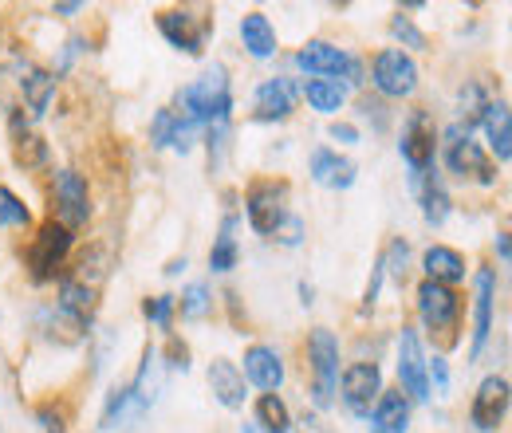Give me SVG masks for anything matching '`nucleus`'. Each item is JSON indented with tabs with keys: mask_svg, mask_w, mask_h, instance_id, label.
I'll return each instance as SVG.
<instances>
[{
	"mask_svg": "<svg viewBox=\"0 0 512 433\" xmlns=\"http://www.w3.org/2000/svg\"><path fill=\"white\" fill-rule=\"evenodd\" d=\"M20 95H24V107H28V119H44L52 99H56V71H44L32 60L20 63Z\"/></svg>",
	"mask_w": 512,
	"mask_h": 433,
	"instance_id": "19",
	"label": "nucleus"
},
{
	"mask_svg": "<svg viewBox=\"0 0 512 433\" xmlns=\"http://www.w3.org/2000/svg\"><path fill=\"white\" fill-rule=\"evenodd\" d=\"M28 225H32V209L8 186H0V229H28Z\"/></svg>",
	"mask_w": 512,
	"mask_h": 433,
	"instance_id": "31",
	"label": "nucleus"
},
{
	"mask_svg": "<svg viewBox=\"0 0 512 433\" xmlns=\"http://www.w3.org/2000/svg\"><path fill=\"white\" fill-rule=\"evenodd\" d=\"M241 44H245V52L253 56V60H276V52H280V36H276V28H272V20L264 16V12H245L241 16Z\"/></svg>",
	"mask_w": 512,
	"mask_h": 433,
	"instance_id": "23",
	"label": "nucleus"
},
{
	"mask_svg": "<svg viewBox=\"0 0 512 433\" xmlns=\"http://www.w3.org/2000/svg\"><path fill=\"white\" fill-rule=\"evenodd\" d=\"M383 394V371L379 363H347L339 371V398L355 418H371L375 402Z\"/></svg>",
	"mask_w": 512,
	"mask_h": 433,
	"instance_id": "13",
	"label": "nucleus"
},
{
	"mask_svg": "<svg viewBox=\"0 0 512 433\" xmlns=\"http://www.w3.org/2000/svg\"><path fill=\"white\" fill-rule=\"evenodd\" d=\"M75 12H83V4H52V16H60V20H71Z\"/></svg>",
	"mask_w": 512,
	"mask_h": 433,
	"instance_id": "44",
	"label": "nucleus"
},
{
	"mask_svg": "<svg viewBox=\"0 0 512 433\" xmlns=\"http://www.w3.org/2000/svg\"><path fill=\"white\" fill-rule=\"evenodd\" d=\"M48 197H52V221L56 225L75 233V229H83L91 221V186H87V178L79 170H71V166L56 170Z\"/></svg>",
	"mask_w": 512,
	"mask_h": 433,
	"instance_id": "10",
	"label": "nucleus"
},
{
	"mask_svg": "<svg viewBox=\"0 0 512 433\" xmlns=\"http://www.w3.org/2000/svg\"><path fill=\"white\" fill-rule=\"evenodd\" d=\"M304 233H308L304 217H300V213H288V217L280 221V229L272 233V241H280L284 248H300L304 245Z\"/></svg>",
	"mask_w": 512,
	"mask_h": 433,
	"instance_id": "37",
	"label": "nucleus"
},
{
	"mask_svg": "<svg viewBox=\"0 0 512 433\" xmlns=\"http://www.w3.org/2000/svg\"><path fill=\"white\" fill-rule=\"evenodd\" d=\"M493 248H497V256H501V264H509L512 252H509V233H497V241H493Z\"/></svg>",
	"mask_w": 512,
	"mask_h": 433,
	"instance_id": "43",
	"label": "nucleus"
},
{
	"mask_svg": "<svg viewBox=\"0 0 512 433\" xmlns=\"http://www.w3.org/2000/svg\"><path fill=\"white\" fill-rule=\"evenodd\" d=\"M245 382H253L256 390H264V394H276L280 390V382H284V359H280V351L276 347H268V343H253L249 351H245Z\"/></svg>",
	"mask_w": 512,
	"mask_h": 433,
	"instance_id": "21",
	"label": "nucleus"
},
{
	"mask_svg": "<svg viewBox=\"0 0 512 433\" xmlns=\"http://www.w3.org/2000/svg\"><path fill=\"white\" fill-rule=\"evenodd\" d=\"M493 311H497V272L481 268L477 272V292H473V343L469 359H481V351L493 339Z\"/></svg>",
	"mask_w": 512,
	"mask_h": 433,
	"instance_id": "17",
	"label": "nucleus"
},
{
	"mask_svg": "<svg viewBox=\"0 0 512 433\" xmlns=\"http://www.w3.org/2000/svg\"><path fill=\"white\" fill-rule=\"evenodd\" d=\"M71 248H75V233L48 217L32 233L28 248H24V268H28L32 284H52L56 276H64L67 260H71Z\"/></svg>",
	"mask_w": 512,
	"mask_h": 433,
	"instance_id": "4",
	"label": "nucleus"
},
{
	"mask_svg": "<svg viewBox=\"0 0 512 433\" xmlns=\"http://www.w3.org/2000/svg\"><path fill=\"white\" fill-rule=\"evenodd\" d=\"M422 272H426V280H434V284H461L465 280V272H469V264H465V256L457 252V248L449 245H430L422 252Z\"/></svg>",
	"mask_w": 512,
	"mask_h": 433,
	"instance_id": "24",
	"label": "nucleus"
},
{
	"mask_svg": "<svg viewBox=\"0 0 512 433\" xmlns=\"http://www.w3.org/2000/svg\"><path fill=\"white\" fill-rule=\"evenodd\" d=\"M178 311H182V319H205L209 311H213V292H209V284H190L182 296H178Z\"/></svg>",
	"mask_w": 512,
	"mask_h": 433,
	"instance_id": "32",
	"label": "nucleus"
},
{
	"mask_svg": "<svg viewBox=\"0 0 512 433\" xmlns=\"http://www.w3.org/2000/svg\"><path fill=\"white\" fill-rule=\"evenodd\" d=\"M182 123H190L193 130H209V126H229L233 119V87H229V71L225 63H209L193 83H186L174 95L170 107Z\"/></svg>",
	"mask_w": 512,
	"mask_h": 433,
	"instance_id": "1",
	"label": "nucleus"
},
{
	"mask_svg": "<svg viewBox=\"0 0 512 433\" xmlns=\"http://www.w3.org/2000/svg\"><path fill=\"white\" fill-rule=\"evenodd\" d=\"M16 166H20V170H44V166H48V142H44L40 134L16 138Z\"/></svg>",
	"mask_w": 512,
	"mask_h": 433,
	"instance_id": "33",
	"label": "nucleus"
},
{
	"mask_svg": "<svg viewBox=\"0 0 512 433\" xmlns=\"http://www.w3.org/2000/svg\"><path fill=\"white\" fill-rule=\"evenodd\" d=\"M154 24H158L162 40L174 52H182L190 60H201L205 56V44H209V36L217 28V16L205 4H170V8H158L154 12Z\"/></svg>",
	"mask_w": 512,
	"mask_h": 433,
	"instance_id": "2",
	"label": "nucleus"
},
{
	"mask_svg": "<svg viewBox=\"0 0 512 433\" xmlns=\"http://www.w3.org/2000/svg\"><path fill=\"white\" fill-rule=\"evenodd\" d=\"M426 382H430V398L438 394V398H446L449 390V363L446 355H434V359H426Z\"/></svg>",
	"mask_w": 512,
	"mask_h": 433,
	"instance_id": "38",
	"label": "nucleus"
},
{
	"mask_svg": "<svg viewBox=\"0 0 512 433\" xmlns=\"http://www.w3.org/2000/svg\"><path fill=\"white\" fill-rule=\"evenodd\" d=\"M174 138H178V115H174L170 107H162V111L150 119V146H154V150H166V146H174Z\"/></svg>",
	"mask_w": 512,
	"mask_h": 433,
	"instance_id": "35",
	"label": "nucleus"
},
{
	"mask_svg": "<svg viewBox=\"0 0 512 433\" xmlns=\"http://www.w3.org/2000/svg\"><path fill=\"white\" fill-rule=\"evenodd\" d=\"M300 99H308V107L316 111V115H339L343 111V103H347V87L343 83H335V79H308L304 87H300Z\"/></svg>",
	"mask_w": 512,
	"mask_h": 433,
	"instance_id": "27",
	"label": "nucleus"
},
{
	"mask_svg": "<svg viewBox=\"0 0 512 433\" xmlns=\"http://www.w3.org/2000/svg\"><path fill=\"white\" fill-rule=\"evenodd\" d=\"M178 272H186V256H182V260H170V264H166V276H178Z\"/></svg>",
	"mask_w": 512,
	"mask_h": 433,
	"instance_id": "45",
	"label": "nucleus"
},
{
	"mask_svg": "<svg viewBox=\"0 0 512 433\" xmlns=\"http://www.w3.org/2000/svg\"><path fill=\"white\" fill-rule=\"evenodd\" d=\"M288 182L284 178H256L245 189V221L256 237H272L280 229V221L292 213L288 209Z\"/></svg>",
	"mask_w": 512,
	"mask_h": 433,
	"instance_id": "8",
	"label": "nucleus"
},
{
	"mask_svg": "<svg viewBox=\"0 0 512 433\" xmlns=\"http://www.w3.org/2000/svg\"><path fill=\"white\" fill-rule=\"evenodd\" d=\"M292 433H335L323 418H316V414H304L296 426H292Z\"/></svg>",
	"mask_w": 512,
	"mask_h": 433,
	"instance_id": "42",
	"label": "nucleus"
},
{
	"mask_svg": "<svg viewBox=\"0 0 512 433\" xmlns=\"http://www.w3.org/2000/svg\"><path fill=\"white\" fill-rule=\"evenodd\" d=\"M308 170H312V182L323 189H351L355 186V178H359V166L351 162V158H343L339 150H331V146H320V150H312V162H308Z\"/></svg>",
	"mask_w": 512,
	"mask_h": 433,
	"instance_id": "20",
	"label": "nucleus"
},
{
	"mask_svg": "<svg viewBox=\"0 0 512 433\" xmlns=\"http://www.w3.org/2000/svg\"><path fill=\"white\" fill-rule=\"evenodd\" d=\"M398 382H402V394L410 402H430L426 351H422V339H418L414 327H402L398 331Z\"/></svg>",
	"mask_w": 512,
	"mask_h": 433,
	"instance_id": "16",
	"label": "nucleus"
},
{
	"mask_svg": "<svg viewBox=\"0 0 512 433\" xmlns=\"http://www.w3.org/2000/svg\"><path fill=\"white\" fill-rule=\"evenodd\" d=\"M398 154L410 166V182L422 178L426 170H434V154H438V123L430 111L414 107L402 123V138H398Z\"/></svg>",
	"mask_w": 512,
	"mask_h": 433,
	"instance_id": "11",
	"label": "nucleus"
},
{
	"mask_svg": "<svg viewBox=\"0 0 512 433\" xmlns=\"http://www.w3.org/2000/svg\"><path fill=\"white\" fill-rule=\"evenodd\" d=\"M296 103H300V83L292 75H272L256 87L253 119L256 123H284L296 115Z\"/></svg>",
	"mask_w": 512,
	"mask_h": 433,
	"instance_id": "15",
	"label": "nucleus"
},
{
	"mask_svg": "<svg viewBox=\"0 0 512 433\" xmlns=\"http://www.w3.org/2000/svg\"><path fill=\"white\" fill-rule=\"evenodd\" d=\"M414 189H418V201H422V217H426V225H434V229H442L449 221V213H453V197H449L446 182H442V174H438V166L434 170H426L422 178H414Z\"/></svg>",
	"mask_w": 512,
	"mask_h": 433,
	"instance_id": "22",
	"label": "nucleus"
},
{
	"mask_svg": "<svg viewBox=\"0 0 512 433\" xmlns=\"http://www.w3.org/2000/svg\"><path fill=\"white\" fill-rule=\"evenodd\" d=\"M410 410H414V402L402 390H383L371 418H367L375 426L371 433H406L410 430Z\"/></svg>",
	"mask_w": 512,
	"mask_h": 433,
	"instance_id": "25",
	"label": "nucleus"
},
{
	"mask_svg": "<svg viewBox=\"0 0 512 433\" xmlns=\"http://www.w3.org/2000/svg\"><path fill=\"white\" fill-rule=\"evenodd\" d=\"M390 36L402 44V52H406V56H410V52H426V48H430L426 32H422V28L414 24V16H406L402 8L390 16Z\"/></svg>",
	"mask_w": 512,
	"mask_h": 433,
	"instance_id": "30",
	"label": "nucleus"
},
{
	"mask_svg": "<svg viewBox=\"0 0 512 433\" xmlns=\"http://www.w3.org/2000/svg\"><path fill=\"white\" fill-rule=\"evenodd\" d=\"M371 87L383 99H410L418 91V63L402 48H383L371 60Z\"/></svg>",
	"mask_w": 512,
	"mask_h": 433,
	"instance_id": "12",
	"label": "nucleus"
},
{
	"mask_svg": "<svg viewBox=\"0 0 512 433\" xmlns=\"http://www.w3.org/2000/svg\"><path fill=\"white\" fill-rule=\"evenodd\" d=\"M481 130H485V138H489V146H493V154H497V162L501 166H509L512 162V115H509V103L505 99H493L489 107H485V115H481Z\"/></svg>",
	"mask_w": 512,
	"mask_h": 433,
	"instance_id": "26",
	"label": "nucleus"
},
{
	"mask_svg": "<svg viewBox=\"0 0 512 433\" xmlns=\"http://www.w3.org/2000/svg\"><path fill=\"white\" fill-rule=\"evenodd\" d=\"M253 426L256 433H292L296 418H292V410L280 394H260L253 410Z\"/></svg>",
	"mask_w": 512,
	"mask_h": 433,
	"instance_id": "28",
	"label": "nucleus"
},
{
	"mask_svg": "<svg viewBox=\"0 0 512 433\" xmlns=\"http://www.w3.org/2000/svg\"><path fill=\"white\" fill-rule=\"evenodd\" d=\"M300 304H304V308L316 304V300H312V284H300Z\"/></svg>",
	"mask_w": 512,
	"mask_h": 433,
	"instance_id": "46",
	"label": "nucleus"
},
{
	"mask_svg": "<svg viewBox=\"0 0 512 433\" xmlns=\"http://www.w3.org/2000/svg\"><path fill=\"white\" fill-rule=\"evenodd\" d=\"M509 402H512V390H509V378L505 374H485L473 402H469V426L481 433H493L505 426L509 418Z\"/></svg>",
	"mask_w": 512,
	"mask_h": 433,
	"instance_id": "14",
	"label": "nucleus"
},
{
	"mask_svg": "<svg viewBox=\"0 0 512 433\" xmlns=\"http://www.w3.org/2000/svg\"><path fill=\"white\" fill-rule=\"evenodd\" d=\"M166 367H170V371H182V374L190 371V347H186L178 335L166 339Z\"/></svg>",
	"mask_w": 512,
	"mask_h": 433,
	"instance_id": "39",
	"label": "nucleus"
},
{
	"mask_svg": "<svg viewBox=\"0 0 512 433\" xmlns=\"http://www.w3.org/2000/svg\"><path fill=\"white\" fill-rule=\"evenodd\" d=\"M154 359H158V351H150L146 347V355H142V367L138 374L123 382V386H115L111 394H107V402H103V414H99V430L111 433V430H123L127 422H138L150 406H154V386H150V371H154Z\"/></svg>",
	"mask_w": 512,
	"mask_h": 433,
	"instance_id": "3",
	"label": "nucleus"
},
{
	"mask_svg": "<svg viewBox=\"0 0 512 433\" xmlns=\"http://www.w3.org/2000/svg\"><path fill=\"white\" fill-rule=\"evenodd\" d=\"M414 304H418V319L430 335H438L442 343H453V331L461 327V292L446 288V284H434V280H422L414 288Z\"/></svg>",
	"mask_w": 512,
	"mask_h": 433,
	"instance_id": "6",
	"label": "nucleus"
},
{
	"mask_svg": "<svg viewBox=\"0 0 512 433\" xmlns=\"http://www.w3.org/2000/svg\"><path fill=\"white\" fill-rule=\"evenodd\" d=\"M406 264H410V245H406L402 237H394L390 248L383 252V272L394 276V280H402V276H406Z\"/></svg>",
	"mask_w": 512,
	"mask_h": 433,
	"instance_id": "36",
	"label": "nucleus"
},
{
	"mask_svg": "<svg viewBox=\"0 0 512 433\" xmlns=\"http://www.w3.org/2000/svg\"><path fill=\"white\" fill-rule=\"evenodd\" d=\"M36 422H40L44 433H67V418L56 406H40V410H36Z\"/></svg>",
	"mask_w": 512,
	"mask_h": 433,
	"instance_id": "40",
	"label": "nucleus"
},
{
	"mask_svg": "<svg viewBox=\"0 0 512 433\" xmlns=\"http://www.w3.org/2000/svg\"><path fill=\"white\" fill-rule=\"evenodd\" d=\"M205 378H209L213 398H217L225 410H245V402H249V382H245V374H241V367H237L233 359H213Z\"/></svg>",
	"mask_w": 512,
	"mask_h": 433,
	"instance_id": "18",
	"label": "nucleus"
},
{
	"mask_svg": "<svg viewBox=\"0 0 512 433\" xmlns=\"http://www.w3.org/2000/svg\"><path fill=\"white\" fill-rule=\"evenodd\" d=\"M308 371H312V402L327 410L339 394V339L327 327L308 331Z\"/></svg>",
	"mask_w": 512,
	"mask_h": 433,
	"instance_id": "7",
	"label": "nucleus"
},
{
	"mask_svg": "<svg viewBox=\"0 0 512 433\" xmlns=\"http://www.w3.org/2000/svg\"><path fill=\"white\" fill-rule=\"evenodd\" d=\"M142 315L158 327V331H170L174 315H178V296H146L142 300Z\"/></svg>",
	"mask_w": 512,
	"mask_h": 433,
	"instance_id": "34",
	"label": "nucleus"
},
{
	"mask_svg": "<svg viewBox=\"0 0 512 433\" xmlns=\"http://www.w3.org/2000/svg\"><path fill=\"white\" fill-rule=\"evenodd\" d=\"M237 213H229L225 221H221V233L213 237V248H209V272H233L237 268V260H241V248H237Z\"/></svg>",
	"mask_w": 512,
	"mask_h": 433,
	"instance_id": "29",
	"label": "nucleus"
},
{
	"mask_svg": "<svg viewBox=\"0 0 512 433\" xmlns=\"http://www.w3.org/2000/svg\"><path fill=\"white\" fill-rule=\"evenodd\" d=\"M327 134H331L339 146H359V142H363L359 126H351V123H331V126H327Z\"/></svg>",
	"mask_w": 512,
	"mask_h": 433,
	"instance_id": "41",
	"label": "nucleus"
},
{
	"mask_svg": "<svg viewBox=\"0 0 512 433\" xmlns=\"http://www.w3.org/2000/svg\"><path fill=\"white\" fill-rule=\"evenodd\" d=\"M296 67L308 71L312 79H335V83H363V60H355L347 48L331 40H308L296 52Z\"/></svg>",
	"mask_w": 512,
	"mask_h": 433,
	"instance_id": "9",
	"label": "nucleus"
},
{
	"mask_svg": "<svg viewBox=\"0 0 512 433\" xmlns=\"http://www.w3.org/2000/svg\"><path fill=\"white\" fill-rule=\"evenodd\" d=\"M446 142V170L461 182H477V186H497V162L481 150V142H473V134L461 123H453L442 134Z\"/></svg>",
	"mask_w": 512,
	"mask_h": 433,
	"instance_id": "5",
	"label": "nucleus"
}]
</instances>
